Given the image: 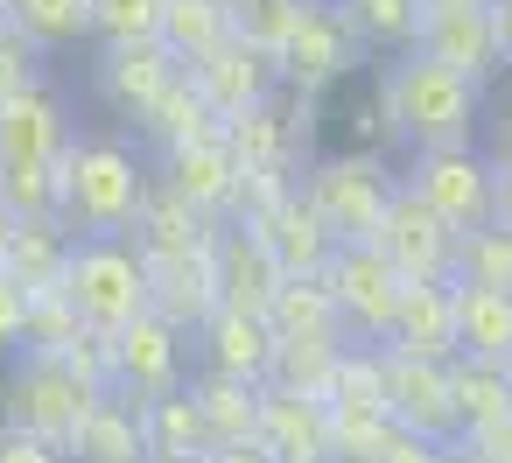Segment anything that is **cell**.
<instances>
[{
    "label": "cell",
    "instance_id": "db71d44e",
    "mask_svg": "<svg viewBox=\"0 0 512 463\" xmlns=\"http://www.w3.org/2000/svg\"><path fill=\"white\" fill-rule=\"evenodd\" d=\"M491 22H498V50L512 64V0H491Z\"/></svg>",
    "mask_w": 512,
    "mask_h": 463
},
{
    "label": "cell",
    "instance_id": "4fadbf2b",
    "mask_svg": "<svg viewBox=\"0 0 512 463\" xmlns=\"http://www.w3.org/2000/svg\"><path fill=\"white\" fill-rule=\"evenodd\" d=\"M183 71L197 78V92L211 99V113H218V120H232V113H246V106L274 99V85H281V57H267V50L239 43V36H225L218 50H204V57H197V64H183Z\"/></svg>",
    "mask_w": 512,
    "mask_h": 463
},
{
    "label": "cell",
    "instance_id": "d590c367",
    "mask_svg": "<svg viewBox=\"0 0 512 463\" xmlns=\"http://www.w3.org/2000/svg\"><path fill=\"white\" fill-rule=\"evenodd\" d=\"M0 22H15L43 50H64V43L92 36V0H0Z\"/></svg>",
    "mask_w": 512,
    "mask_h": 463
},
{
    "label": "cell",
    "instance_id": "bcb514c9",
    "mask_svg": "<svg viewBox=\"0 0 512 463\" xmlns=\"http://www.w3.org/2000/svg\"><path fill=\"white\" fill-rule=\"evenodd\" d=\"M22 323H29V288L0 267V358H15L22 351Z\"/></svg>",
    "mask_w": 512,
    "mask_h": 463
},
{
    "label": "cell",
    "instance_id": "f5cc1de1",
    "mask_svg": "<svg viewBox=\"0 0 512 463\" xmlns=\"http://www.w3.org/2000/svg\"><path fill=\"white\" fill-rule=\"evenodd\" d=\"M491 218L512 225V162H491Z\"/></svg>",
    "mask_w": 512,
    "mask_h": 463
},
{
    "label": "cell",
    "instance_id": "f35d334b",
    "mask_svg": "<svg viewBox=\"0 0 512 463\" xmlns=\"http://www.w3.org/2000/svg\"><path fill=\"white\" fill-rule=\"evenodd\" d=\"M323 400H337V407H386V344H351V337H344ZM386 414H393V407H386Z\"/></svg>",
    "mask_w": 512,
    "mask_h": 463
},
{
    "label": "cell",
    "instance_id": "7dc6e473",
    "mask_svg": "<svg viewBox=\"0 0 512 463\" xmlns=\"http://www.w3.org/2000/svg\"><path fill=\"white\" fill-rule=\"evenodd\" d=\"M0 463H71V449H57L50 435H29L15 421H0Z\"/></svg>",
    "mask_w": 512,
    "mask_h": 463
},
{
    "label": "cell",
    "instance_id": "6f0895ef",
    "mask_svg": "<svg viewBox=\"0 0 512 463\" xmlns=\"http://www.w3.org/2000/svg\"><path fill=\"white\" fill-rule=\"evenodd\" d=\"M435 463H477V456H470V449H463V435H456V442H442V456H435Z\"/></svg>",
    "mask_w": 512,
    "mask_h": 463
},
{
    "label": "cell",
    "instance_id": "7c38bea8",
    "mask_svg": "<svg viewBox=\"0 0 512 463\" xmlns=\"http://www.w3.org/2000/svg\"><path fill=\"white\" fill-rule=\"evenodd\" d=\"M162 183H169L190 211H204V218L232 225V204H239V155H232L225 127H218V134H204V141L169 148V155H162Z\"/></svg>",
    "mask_w": 512,
    "mask_h": 463
},
{
    "label": "cell",
    "instance_id": "8fae6325",
    "mask_svg": "<svg viewBox=\"0 0 512 463\" xmlns=\"http://www.w3.org/2000/svg\"><path fill=\"white\" fill-rule=\"evenodd\" d=\"M414 50H421V57H435V64H449V71H456V78H470V85H491V78L505 71L491 0H484V8H435V15H421Z\"/></svg>",
    "mask_w": 512,
    "mask_h": 463
},
{
    "label": "cell",
    "instance_id": "ac0fdd59",
    "mask_svg": "<svg viewBox=\"0 0 512 463\" xmlns=\"http://www.w3.org/2000/svg\"><path fill=\"white\" fill-rule=\"evenodd\" d=\"M218 253V246H211ZM211 253H183V260H148V309L162 323H176L183 337L204 330V316L218 309V260Z\"/></svg>",
    "mask_w": 512,
    "mask_h": 463
},
{
    "label": "cell",
    "instance_id": "ee69618b",
    "mask_svg": "<svg viewBox=\"0 0 512 463\" xmlns=\"http://www.w3.org/2000/svg\"><path fill=\"white\" fill-rule=\"evenodd\" d=\"M29 85H43V43H29L15 22H0V99H15Z\"/></svg>",
    "mask_w": 512,
    "mask_h": 463
},
{
    "label": "cell",
    "instance_id": "c3c4849f",
    "mask_svg": "<svg viewBox=\"0 0 512 463\" xmlns=\"http://www.w3.org/2000/svg\"><path fill=\"white\" fill-rule=\"evenodd\" d=\"M351 134H365V148H372V155L400 148V127H393V113H386V99H379V92H372V99L351 113Z\"/></svg>",
    "mask_w": 512,
    "mask_h": 463
},
{
    "label": "cell",
    "instance_id": "681fc988",
    "mask_svg": "<svg viewBox=\"0 0 512 463\" xmlns=\"http://www.w3.org/2000/svg\"><path fill=\"white\" fill-rule=\"evenodd\" d=\"M463 449H470L477 463H512V414H498V421L470 428V435H463Z\"/></svg>",
    "mask_w": 512,
    "mask_h": 463
},
{
    "label": "cell",
    "instance_id": "f1b7e54d",
    "mask_svg": "<svg viewBox=\"0 0 512 463\" xmlns=\"http://www.w3.org/2000/svg\"><path fill=\"white\" fill-rule=\"evenodd\" d=\"M141 428H148V456H211L218 449L190 386H169V393L141 400Z\"/></svg>",
    "mask_w": 512,
    "mask_h": 463
},
{
    "label": "cell",
    "instance_id": "8d00e7d4",
    "mask_svg": "<svg viewBox=\"0 0 512 463\" xmlns=\"http://www.w3.org/2000/svg\"><path fill=\"white\" fill-rule=\"evenodd\" d=\"M449 281H477V288H505L512 295V225L484 218L470 232H456V267Z\"/></svg>",
    "mask_w": 512,
    "mask_h": 463
},
{
    "label": "cell",
    "instance_id": "ffe728a7",
    "mask_svg": "<svg viewBox=\"0 0 512 463\" xmlns=\"http://www.w3.org/2000/svg\"><path fill=\"white\" fill-rule=\"evenodd\" d=\"M386 344L407 351V358H456V295H449V281H407Z\"/></svg>",
    "mask_w": 512,
    "mask_h": 463
},
{
    "label": "cell",
    "instance_id": "f907efd6",
    "mask_svg": "<svg viewBox=\"0 0 512 463\" xmlns=\"http://www.w3.org/2000/svg\"><path fill=\"white\" fill-rule=\"evenodd\" d=\"M442 456V442L435 435H414V428H400L393 421V435H386V449H379V463H435Z\"/></svg>",
    "mask_w": 512,
    "mask_h": 463
},
{
    "label": "cell",
    "instance_id": "6da1fadb",
    "mask_svg": "<svg viewBox=\"0 0 512 463\" xmlns=\"http://www.w3.org/2000/svg\"><path fill=\"white\" fill-rule=\"evenodd\" d=\"M477 92L484 85L456 78L449 64H435L421 50H400V64H386V78H379V99H386V113L400 127V148H456V141H470Z\"/></svg>",
    "mask_w": 512,
    "mask_h": 463
},
{
    "label": "cell",
    "instance_id": "3957f363",
    "mask_svg": "<svg viewBox=\"0 0 512 463\" xmlns=\"http://www.w3.org/2000/svg\"><path fill=\"white\" fill-rule=\"evenodd\" d=\"M99 393L106 386L78 379L64 365V351H15L8 372H0V421H15L29 435H50L57 449H71L85 414L99 407Z\"/></svg>",
    "mask_w": 512,
    "mask_h": 463
},
{
    "label": "cell",
    "instance_id": "f6af8a7d",
    "mask_svg": "<svg viewBox=\"0 0 512 463\" xmlns=\"http://www.w3.org/2000/svg\"><path fill=\"white\" fill-rule=\"evenodd\" d=\"M295 190V169H239V204H232V225H260L281 197Z\"/></svg>",
    "mask_w": 512,
    "mask_h": 463
},
{
    "label": "cell",
    "instance_id": "816d5d0a",
    "mask_svg": "<svg viewBox=\"0 0 512 463\" xmlns=\"http://www.w3.org/2000/svg\"><path fill=\"white\" fill-rule=\"evenodd\" d=\"M211 463H274V449H267L260 435H246V442H218Z\"/></svg>",
    "mask_w": 512,
    "mask_h": 463
},
{
    "label": "cell",
    "instance_id": "44dd1931",
    "mask_svg": "<svg viewBox=\"0 0 512 463\" xmlns=\"http://www.w3.org/2000/svg\"><path fill=\"white\" fill-rule=\"evenodd\" d=\"M204 351H211V365L218 372H239V379H260L267 386V372H274V344H281V330L260 316V309H232V302H218L211 316H204Z\"/></svg>",
    "mask_w": 512,
    "mask_h": 463
},
{
    "label": "cell",
    "instance_id": "7a4b0ae2",
    "mask_svg": "<svg viewBox=\"0 0 512 463\" xmlns=\"http://www.w3.org/2000/svg\"><path fill=\"white\" fill-rule=\"evenodd\" d=\"M148 197V169L120 141H71L64 148V225L78 239H113L134 232Z\"/></svg>",
    "mask_w": 512,
    "mask_h": 463
},
{
    "label": "cell",
    "instance_id": "74e56055",
    "mask_svg": "<svg viewBox=\"0 0 512 463\" xmlns=\"http://www.w3.org/2000/svg\"><path fill=\"white\" fill-rule=\"evenodd\" d=\"M0 204L15 218H64V155L57 162H0Z\"/></svg>",
    "mask_w": 512,
    "mask_h": 463
},
{
    "label": "cell",
    "instance_id": "cb8c5ba5",
    "mask_svg": "<svg viewBox=\"0 0 512 463\" xmlns=\"http://www.w3.org/2000/svg\"><path fill=\"white\" fill-rule=\"evenodd\" d=\"M71 463H148V428H141V400L134 393H99V407L85 414Z\"/></svg>",
    "mask_w": 512,
    "mask_h": 463
},
{
    "label": "cell",
    "instance_id": "f546056e",
    "mask_svg": "<svg viewBox=\"0 0 512 463\" xmlns=\"http://www.w3.org/2000/svg\"><path fill=\"white\" fill-rule=\"evenodd\" d=\"M449 393H456V421H463V435H470V428L512 414V365H505V358H470V351H456V358H449Z\"/></svg>",
    "mask_w": 512,
    "mask_h": 463
},
{
    "label": "cell",
    "instance_id": "603a6c76",
    "mask_svg": "<svg viewBox=\"0 0 512 463\" xmlns=\"http://www.w3.org/2000/svg\"><path fill=\"white\" fill-rule=\"evenodd\" d=\"M253 232L274 246V260H281L288 274H323V267H330V253H337V232H330V225H323V211L302 197V183H295V190H288V197L253 225Z\"/></svg>",
    "mask_w": 512,
    "mask_h": 463
},
{
    "label": "cell",
    "instance_id": "2e32d148",
    "mask_svg": "<svg viewBox=\"0 0 512 463\" xmlns=\"http://www.w3.org/2000/svg\"><path fill=\"white\" fill-rule=\"evenodd\" d=\"M176 71H183V64L162 50V36L106 43V57H99V99H106L113 113H127V120H141V113L155 106V92H162Z\"/></svg>",
    "mask_w": 512,
    "mask_h": 463
},
{
    "label": "cell",
    "instance_id": "e575fe53",
    "mask_svg": "<svg viewBox=\"0 0 512 463\" xmlns=\"http://www.w3.org/2000/svg\"><path fill=\"white\" fill-rule=\"evenodd\" d=\"M337 351H344V337H330V330H302V337H281L274 344V372H267V386H288V393H330V365H337Z\"/></svg>",
    "mask_w": 512,
    "mask_h": 463
},
{
    "label": "cell",
    "instance_id": "9a60e30c",
    "mask_svg": "<svg viewBox=\"0 0 512 463\" xmlns=\"http://www.w3.org/2000/svg\"><path fill=\"white\" fill-rule=\"evenodd\" d=\"M260 442L274 449V463H330V400L260 386Z\"/></svg>",
    "mask_w": 512,
    "mask_h": 463
},
{
    "label": "cell",
    "instance_id": "680465c9",
    "mask_svg": "<svg viewBox=\"0 0 512 463\" xmlns=\"http://www.w3.org/2000/svg\"><path fill=\"white\" fill-rule=\"evenodd\" d=\"M421 8L435 15V8H484V0H421Z\"/></svg>",
    "mask_w": 512,
    "mask_h": 463
},
{
    "label": "cell",
    "instance_id": "30bf717a",
    "mask_svg": "<svg viewBox=\"0 0 512 463\" xmlns=\"http://www.w3.org/2000/svg\"><path fill=\"white\" fill-rule=\"evenodd\" d=\"M386 407L414 435H435V442H456L463 435L456 393H449V358H407V351L386 344Z\"/></svg>",
    "mask_w": 512,
    "mask_h": 463
},
{
    "label": "cell",
    "instance_id": "8992f818",
    "mask_svg": "<svg viewBox=\"0 0 512 463\" xmlns=\"http://www.w3.org/2000/svg\"><path fill=\"white\" fill-rule=\"evenodd\" d=\"M330 295H337V316H344V337L351 344H386L393 330V309H400V267L372 246V239H344L323 267Z\"/></svg>",
    "mask_w": 512,
    "mask_h": 463
},
{
    "label": "cell",
    "instance_id": "83f0119b",
    "mask_svg": "<svg viewBox=\"0 0 512 463\" xmlns=\"http://www.w3.org/2000/svg\"><path fill=\"white\" fill-rule=\"evenodd\" d=\"M71 225L64 218H15V246H8V274L43 295V288H64V267H71Z\"/></svg>",
    "mask_w": 512,
    "mask_h": 463
},
{
    "label": "cell",
    "instance_id": "7bdbcfd3",
    "mask_svg": "<svg viewBox=\"0 0 512 463\" xmlns=\"http://www.w3.org/2000/svg\"><path fill=\"white\" fill-rule=\"evenodd\" d=\"M162 29V0H92V36L99 43H134Z\"/></svg>",
    "mask_w": 512,
    "mask_h": 463
},
{
    "label": "cell",
    "instance_id": "4316f807",
    "mask_svg": "<svg viewBox=\"0 0 512 463\" xmlns=\"http://www.w3.org/2000/svg\"><path fill=\"white\" fill-rule=\"evenodd\" d=\"M218 127H225V120L211 113V99L197 92V78H190V71H176V78L155 92V106L141 113V134H148L162 155H169V148H183V141H204V134H218Z\"/></svg>",
    "mask_w": 512,
    "mask_h": 463
},
{
    "label": "cell",
    "instance_id": "9f6ffc18",
    "mask_svg": "<svg viewBox=\"0 0 512 463\" xmlns=\"http://www.w3.org/2000/svg\"><path fill=\"white\" fill-rule=\"evenodd\" d=\"M498 162H512V106L498 113Z\"/></svg>",
    "mask_w": 512,
    "mask_h": 463
},
{
    "label": "cell",
    "instance_id": "484cf974",
    "mask_svg": "<svg viewBox=\"0 0 512 463\" xmlns=\"http://www.w3.org/2000/svg\"><path fill=\"white\" fill-rule=\"evenodd\" d=\"M449 295H456V351L512 365V295L477 281H449Z\"/></svg>",
    "mask_w": 512,
    "mask_h": 463
},
{
    "label": "cell",
    "instance_id": "d6986e66",
    "mask_svg": "<svg viewBox=\"0 0 512 463\" xmlns=\"http://www.w3.org/2000/svg\"><path fill=\"white\" fill-rule=\"evenodd\" d=\"M211 260H218V302H232V309H260V316H267L274 288L288 281V267L274 260V246H267L253 225H225Z\"/></svg>",
    "mask_w": 512,
    "mask_h": 463
},
{
    "label": "cell",
    "instance_id": "5bb4252c",
    "mask_svg": "<svg viewBox=\"0 0 512 463\" xmlns=\"http://www.w3.org/2000/svg\"><path fill=\"white\" fill-rule=\"evenodd\" d=\"M113 358H120V379L113 386L134 393V400H155V393L183 386V330L162 323L155 309L134 316L127 330H113Z\"/></svg>",
    "mask_w": 512,
    "mask_h": 463
},
{
    "label": "cell",
    "instance_id": "d4e9b609",
    "mask_svg": "<svg viewBox=\"0 0 512 463\" xmlns=\"http://www.w3.org/2000/svg\"><path fill=\"white\" fill-rule=\"evenodd\" d=\"M225 141H232L239 169H295V162H302L295 120H288V106H274V99L232 113V120H225Z\"/></svg>",
    "mask_w": 512,
    "mask_h": 463
},
{
    "label": "cell",
    "instance_id": "ab89813d",
    "mask_svg": "<svg viewBox=\"0 0 512 463\" xmlns=\"http://www.w3.org/2000/svg\"><path fill=\"white\" fill-rule=\"evenodd\" d=\"M386 435H393L386 407H337L330 400V463H379Z\"/></svg>",
    "mask_w": 512,
    "mask_h": 463
},
{
    "label": "cell",
    "instance_id": "60d3db41",
    "mask_svg": "<svg viewBox=\"0 0 512 463\" xmlns=\"http://www.w3.org/2000/svg\"><path fill=\"white\" fill-rule=\"evenodd\" d=\"M225 8H232V36L239 43L281 57V43L295 36V22L309 15V0H225Z\"/></svg>",
    "mask_w": 512,
    "mask_h": 463
},
{
    "label": "cell",
    "instance_id": "11a10c76",
    "mask_svg": "<svg viewBox=\"0 0 512 463\" xmlns=\"http://www.w3.org/2000/svg\"><path fill=\"white\" fill-rule=\"evenodd\" d=\"M8 246H15V211L0 204V267H8Z\"/></svg>",
    "mask_w": 512,
    "mask_h": 463
},
{
    "label": "cell",
    "instance_id": "4dcf8cb0",
    "mask_svg": "<svg viewBox=\"0 0 512 463\" xmlns=\"http://www.w3.org/2000/svg\"><path fill=\"white\" fill-rule=\"evenodd\" d=\"M190 393H197V407H204V421H211V442H246V435H260V379H239V372H204V379H190Z\"/></svg>",
    "mask_w": 512,
    "mask_h": 463
},
{
    "label": "cell",
    "instance_id": "1f68e13d",
    "mask_svg": "<svg viewBox=\"0 0 512 463\" xmlns=\"http://www.w3.org/2000/svg\"><path fill=\"white\" fill-rule=\"evenodd\" d=\"M162 50L176 57V64H197L204 50H218L225 36H232V8L225 0H162Z\"/></svg>",
    "mask_w": 512,
    "mask_h": 463
},
{
    "label": "cell",
    "instance_id": "836d02e7",
    "mask_svg": "<svg viewBox=\"0 0 512 463\" xmlns=\"http://www.w3.org/2000/svg\"><path fill=\"white\" fill-rule=\"evenodd\" d=\"M330 8L351 22V36L365 43V50H414V36H421V0H330Z\"/></svg>",
    "mask_w": 512,
    "mask_h": 463
},
{
    "label": "cell",
    "instance_id": "9c48e42d",
    "mask_svg": "<svg viewBox=\"0 0 512 463\" xmlns=\"http://www.w3.org/2000/svg\"><path fill=\"white\" fill-rule=\"evenodd\" d=\"M365 57V43L351 36V22L330 8V0H309V15L295 22V36L281 43V85L295 92H330L337 78H351Z\"/></svg>",
    "mask_w": 512,
    "mask_h": 463
},
{
    "label": "cell",
    "instance_id": "52a82bcc",
    "mask_svg": "<svg viewBox=\"0 0 512 463\" xmlns=\"http://www.w3.org/2000/svg\"><path fill=\"white\" fill-rule=\"evenodd\" d=\"M372 246L400 267V281H449V267H456V225L442 211H428L407 183H393Z\"/></svg>",
    "mask_w": 512,
    "mask_h": 463
},
{
    "label": "cell",
    "instance_id": "277c9868",
    "mask_svg": "<svg viewBox=\"0 0 512 463\" xmlns=\"http://www.w3.org/2000/svg\"><path fill=\"white\" fill-rule=\"evenodd\" d=\"M64 295L92 330H127L134 316H148V260L127 232L113 239H78L71 267H64Z\"/></svg>",
    "mask_w": 512,
    "mask_h": 463
},
{
    "label": "cell",
    "instance_id": "7402d4cb",
    "mask_svg": "<svg viewBox=\"0 0 512 463\" xmlns=\"http://www.w3.org/2000/svg\"><path fill=\"white\" fill-rule=\"evenodd\" d=\"M64 148H71V120L43 85L0 99V162H57Z\"/></svg>",
    "mask_w": 512,
    "mask_h": 463
},
{
    "label": "cell",
    "instance_id": "e0dca14e",
    "mask_svg": "<svg viewBox=\"0 0 512 463\" xmlns=\"http://www.w3.org/2000/svg\"><path fill=\"white\" fill-rule=\"evenodd\" d=\"M218 218H204V211H190L169 183H148V197H141V218H134V246H141V260H183V253H211L218 246Z\"/></svg>",
    "mask_w": 512,
    "mask_h": 463
},
{
    "label": "cell",
    "instance_id": "5b68a950",
    "mask_svg": "<svg viewBox=\"0 0 512 463\" xmlns=\"http://www.w3.org/2000/svg\"><path fill=\"white\" fill-rule=\"evenodd\" d=\"M393 183H400V176L386 169V155L351 148V155H323V162H309L302 197L323 211V225H330L337 246H344V239H372V232H379V211H386Z\"/></svg>",
    "mask_w": 512,
    "mask_h": 463
},
{
    "label": "cell",
    "instance_id": "d6a6232c",
    "mask_svg": "<svg viewBox=\"0 0 512 463\" xmlns=\"http://www.w3.org/2000/svg\"><path fill=\"white\" fill-rule=\"evenodd\" d=\"M267 323H274L281 337H302V330L344 337V316H337V295H330L323 274H288V281L274 288V302H267Z\"/></svg>",
    "mask_w": 512,
    "mask_h": 463
},
{
    "label": "cell",
    "instance_id": "b9f144b4",
    "mask_svg": "<svg viewBox=\"0 0 512 463\" xmlns=\"http://www.w3.org/2000/svg\"><path fill=\"white\" fill-rule=\"evenodd\" d=\"M78 330H85V316L71 309V295H64V288H43V295H29L22 351H64V344H71Z\"/></svg>",
    "mask_w": 512,
    "mask_h": 463
},
{
    "label": "cell",
    "instance_id": "91938a15",
    "mask_svg": "<svg viewBox=\"0 0 512 463\" xmlns=\"http://www.w3.org/2000/svg\"><path fill=\"white\" fill-rule=\"evenodd\" d=\"M148 463H211V456H148Z\"/></svg>",
    "mask_w": 512,
    "mask_h": 463
},
{
    "label": "cell",
    "instance_id": "ba28073f",
    "mask_svg": "<svg viewBox=\"0 0 512 463\" xmlns=\"http://www.w3.org/2000/svg\"><path fill=\"white\" fill-rule=\"evenodd\" d=\"M428 211H442L456 232H470V225H484L491 218V162L470 148V141H456V148H414V169L400 176Z\"/></svg>",
    "mask_w": 512,
    "mask_h": 463
}]
</instances>
